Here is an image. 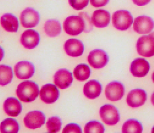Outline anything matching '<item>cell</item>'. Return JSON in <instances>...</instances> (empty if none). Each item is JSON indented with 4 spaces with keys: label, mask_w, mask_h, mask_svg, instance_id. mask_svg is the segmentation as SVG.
<instances>
[{
    "label": "cell",
    "mask_w": 154,
    "mask_h": 133,
    "mask_svg": "<svg viewBox=\"0 0 154 133\" xmlns=\"http://www.w3.org/2000/svg\"><path fill=\"white\" fill-rule=\"evenodd\" d=\"M135 4L138 6H144L151 2V0H132Z\"/></svg>",
    "instance_id": "obj_33"
},
{
    "label": "cell",
    "mask_w": 154,
    "mask_h": 133,
    "mask_svg": "<svg viewBox=\"0 0 154 133\" xmlns=\"http://www.w3.org/2000/svg\"><path fill=\"white\" fill-rule=\"evenodd\" d=\"M14 77L11 67L7 65L0 66V84L4 87L11 82Z\"/></svg>",
    "instance_id": "obj_25"
},
{
    "label": "cell",
    "mask_w": 154,
    "mask_h": 133,
    "mask_svg": "<svg viewBox=\"0 0 154 133\" xmlns=\"http://www.w3.org/2000/svg\"><path fill=\"white\" fill-rule=\"evenodd\" d=\"M63 27L66 33L70 36H77L85 30V22L80 15H72L64 20Z\"/></svg>",
    "instance_id": "obj_2"
},
{
    "label": "cell",
    "mask_w": 154,
    "mask_h": 133,
    "mask_svg": "<svg viewBox=\"0 0 154 133\" xmlns=\"http://www.w3.org/2000/svg\"><path fill=\"white\" fill-rule=\"evenodd\" d=\"M102 91V86L100 82L92 80L87 82L84 85L83 93L87 98L94 99L100 95Z\"/></svg>",
    "instance_id": "obj_19"
},
{
    "label": "cell",
    "mask_w": 154,
    "mask_h": 133,
    "mask_svg": "<svg viewBox=\"0 0 154 133\" xmlns=\"http://www.w3.org/2000/svg\"><path fill=\"white\" fill-rule=\"evenodd\" d=\"M45 117L40 111L35 110L29 112L24 118V123L28 128L35 129L39 128L45 124Z\"/></svg>",
    "instance_id": "obj_9"
},
{
    "label": "cell",
    "mask_w": 154,
    "mask_h": 133,
    "mask_svg": "<svg viewBox=\"0 0 154 133\" xmlns=\"http://www.w3.org/2000/svg\"><path fill=\"white\" fill-rule=\"evenodd\" d=\"M64 48L66 53L72 57H78L84 51V45L80 40L70 39L65 42Z\"/></svg>",
    "instance_id": "obj_17"
},
{
    "label": "cell",
    "mask_w": 154,
    "mask_h": 133,
    "mask_svg": "<svg viewBox=\"0 0 154 133\" xmlns=\"http://www.w3.org/2000/svg\"><path fill=\"white\" fill-rule=\"evenodd\" d=\"M109 60L107 53L100 49H94L87 57L89 64L94 69H101L107 65Z\"/></svg>",
    "instance_id": "obj_6"
},
{
    "label": "cell",
    "mask_w": 154,
    "mask_h": 133,
    "mask_svg": "<svg viewBox=\"0 0 154 133\" xmlns=\"http://www.w3.org/2000/svg\"><path fill=\"white\" fill-rule=\"evenodd\" d=\"M138 53L143 57L149 58L154 55V37L149 34L139 38L136 43Z\"/></svg>",
    "instance_id": "obj_4"
},
{
    "label": "cell",
    "mask_w": 154,
    "mask_h": 133,
    "mask_svg": "<svg viewBox=\"0 0 154 133\" xmlns=\"http://www.w3.org/2000/svg\"><path fill=\"white\" fill-rule=\"evenodd\" d=\"M62 132L63 133H82V130L80 126L77 123H70L65 126Z\"/></svg>",
    "instance_id": "obj_30"
},
{
    "label": "cell",
    "mask_w": 154,
    "mask_h": 133,
    "mask_svg": "<svg viewBox=\"0 0 154 133\" xmlns=\"http://www.w3.org/2000/svg\"><path fill=\"white\" fill-rule=\"evenodd\" d=\"M40 41V36L35 30H28L22 34L20 42L22 45L28 49H33L38 45Z\"/></svg>",
    "instance_id": "obj_16"
},
{
    "label": "cell",
    "mask_w": 154,
    "mask_h": 133,
    "mask_svg": "<svg viewBox=\"0 0 154 133\" xmlns=\"http://www.w3.org/2000/svg\"><path fill=\"white\" fill-rule=\"evenodd\" d=\"M134 30L140 34H146L151 32L154 28V22L152 19L147 16H140L134 20Z\"/></svg>",
    "instance_id": "obj_10"
},
{
    "label": "cell",
    "mask_w": 154,
    "mask_h": 133,
    "mask_svg": "<svg viewBox=\"0 0 154 133\" xmlns=\"http://www.w3.org/2000/svg\"><path fill=\"white\" fill-rule=\"evenodd\" d=\"M44 30L46 35L50 37H55L59 35L62 31L60 23L55 19H50L45 22Z\"/></svg>",
    "instance_id": "obj_22"
},
{
    "label": "cell",
    "mask_w": 154,
    "mask_h": 133,
    "mask_svg": "<svg viewBox=\"0 0 154 133\" xmlns=\"http://www.w3.org/2000/svg\"><path fill=\"white\" fill-rule=\"evenodd\" d=\"M72 81V73L66 69H60L54 75V83L60 89H66L69 87Z\"/></svg>",
    "instance_id": "obj_15"
},
{
    "label": "cell",
    "mask_w": 154,
    "mask_h": 133,
    "mask_svg": "<svg viewBox=\"0 0 154 133\" xmlns=\"http://www.w3.org/2000/svg\"><path fill=\"white\" fill-rule=\"evenodd\" d=\"M79 15H80L81 16H82L85 22L86 28L85 30L84 31V32L86 33H89L91 32V31L92 30V21L90 17L87 15L86 13H80Z\"/></svg>",
    "instance_id": "obj_31"
},
{
    "label": "cell",
    "mask_w": 154,
    "mask_h": 133,
    "mask_svg": "<svg viewBox=\"0 0 154 133\" xmlns=\"http://www.w3.org/2000/svg\"><path fill=\"white\" fill-rule=\"evenodd\" d=\"M4 109L5 113L9 116L17 117L22 112V105L17 99L11 97L4 102Z\"/></svg>",
    "instance_id": "obj_20"
},
{
    "label": "cell",
    "mask_w": 154,
    "mask_h": 133,
    "mask_svg": "<svg viewBox=\"0 0 154 133\" xmlns=\"http://www.w3.org/2000/svg\"><path fill=\"white\" fill-rule=\"evenodd\" d=\"M143 126L140 122L135 119L128 120L122 127V132L124 133H140L143 132Z\"/></svg>",
    "instance_id": "obj_23"
},
{
    "label": "cell",
    "mask_w": 154,
    "mask_h": 133,
    "mask_svg": "<svg viewBox=\"0 0 154 133\" xmlns=\"http://www.w3.org/2000/svg\"><path fill=\"white\" fill-rule=\"evenodd\" d=\"M89 0H69V3L71 7L75 10H82L86 7Z\"/></svg>",
    "instance_id": "obj_29"
},
{
    "label": "cell",
    "mask_w": 154,
    "mask_h": 133,
    "mask_svg": "<svg viewBox=\"0 0 154 133\" xmlns=\"http://www.w3.org/2000/svg\"><path fill=\"white\" fill-rule=\"evenodd\" d=\"M39 93L42 100L47 104L53 103L58 99L59 96V92L57 87L51 83L44 85Z\"/></svg>",
    "instance_id": "obj_13"
},
{
    "label": "cell",
    "mask_w": 154,
    "mask_h": 133,
    "mask_svg": "<svg viewBox=\"0 0 154 133\" xmlns=\"http://www.w3.org/2000/svg\"><path fill=\"white\" fill-rule=\"evenodd\" d=\"M125 91V87L122 83L119 81H112L106 87V96L109 101H117L124 96Z\"/></svg>",
    "instance_id": "obj_8"
},
{
    "label": "cell",
    "mask_w": 154,
    "mask_h": 133,
    "mask_svg": "<svg viewBox=\"0 0 154 133\" xmlns=\"http://www.w3.org/2000/svg\"><path fill=\"white\" fill-rule=\"evenodd\" d=\"M20 130V126L17 120L7 118L1 124V132L4 133H17Z\"/></svg>",
    "instance_id": "obj_24"
},
{
    "label": "cell",
    "mask_w": 154,
    "mask_h": 133,
    "mask_svg": "<svg viewBox=\"0 0 154 133\" xmlns=\"http://www.w3.org/2000/svg\"><path fill=\"white\" fill-rule=\"evenodd\" d=\"M110 0H91L92 6L97 8L103 7L107 5Z\"/></svg>",
    "instance_id": "obj_32"
},
{
    "label": "cell",
    "mask_w": 154,
    "mask_h": 133,
    "mask_svg": "<svg viewBox=\"0 0 154 133\" xmlns=\"http://www.w3.org/2000/svg\"><path fill=\"white\" fill-rule=\"evenodd\" d=\"M151 35H152V36H154V32H152V33L150 34Z\"/></svg>",
    "instance_id": "obj_37"
},
{
    "label": "cell",
    "mask_w": 154,
    "mask_h": 133,
    "mask_svg": "<svg viewBox=\"0 0 154 133\" xmlns=\"http://www.w3.org/2000/svg\"><path fill=\"white\" fill-rule=\"evenodd\" d=\"M2 27L9 32H17L19 28V20L15 15L12 14H4L1 19Z\"/></svg>",
    "instance_id": "obj_21"
},
{
    "label": "cell",
    "mask_w": 154,
    "mask_h": 133,
    "mask_svg": "<svg viewBox=\"0 0 154 133\" xmlns=\"http://www.w3.org/2000/svg\"><path fill=\"white\" fill-rule=\"evenodd\" d=\"M110 14L104 9H98L94 11L92 14L91 21L95 27L103 28L107 27L110 21Z\"/></svg>",
    "instance_id": "obj_18"
},
{
    "label": "cell",
    "mask_w": 154,
    "mask_h": 133,
    "mask_svg": "<svg viewBox=\"0 0 154 133\" xmlns=\"http://www.w3.org/2000/svg\"><path fill=\"white\" fill-rule=\"evenodd\" d=\"M100 114L103 121L109 126L116 125L120 120L119 110L111 104H105L101 107Z\"/></svg>",
    "instance_id": "obj_5"
},
{
    "label": "cell",
    "mask_w": 154,
    "mask_h": 133,
    "mask_svg": "<svg viewBox=\"0 0 154 133\" xmlns=\"http://www.w3.org/2000/svg\"><path fill=\"white\" fill-rule=\"evenodd\" d=\"M112 22L114 28L117 30L126 31L133 23V17L127 10H118L113 14Z\"/></svg>",
    "instance_id": "obj_3"
},
{
    "label": "cell",
    "mask_w": 154,
    "mask_h": 133,
    "mask_svg": "<svg viewBox=\"0 0 154 133\" xmlns=\"http://www.w3.org/2000/svg\"><path fill=\"white\" fill-rule=\"evenodd\" d=\"M17 96L21 101L31 102L37 98L39 93L38 86L35 82L25 81L21 82L16 90Z\"/></svg>",
    "instance_id": "obj_1"
},
{
    "label": "cell",
    "mask_w": 154,
    "mask_h": 133,
    "mask_svg": "<svg viewBox=\"0 0 154 133\" xmlns=\"http://www.w3.org/2000/svg\"><path fill=\"white\" fill-rule=\"evenodd\" d=\"M152 133H154V126L153 128H152Z\"/></svg>",
    "instance_id": "obj_36"
},
{
    "label": "cell",
    "mask_w": 154,
    "mask_h": 133,
    "mask_svg": "<svg viewBox=\"0 0 154 133\" xmlns=\"http://www.w3.org/2000/svg\"><path fill=\"white\" fill-rule=\"evenodd\" d=\"M149 69V63L144 58H136L131 63L130 72L134 76L137 77L146 76Z\"/></svg>",
    "instance_id": "obj_14"
},
{
    "label": "cell",
    "mask_w": 154,
    "mask_h": 133,
    "mask_svg": "<svg viewBox=\"0 0 154 133\" xmlns=\"http://www.w3.org/2000/svg\"><path fill=\"white\" fill-rule=\"evenodd\" d=\"M35 66L31 62L24 61L19 62L14 66L15 75L20 79H28L35 73Z\"/></svg>",
    "instance_id": "obj_12"
},
{
    "label": "cell",
    "mask_w": 154,
    "mask_h": 133,
    "mask_svg": "<svg viewBox=\"0 0 154 133\" xmlns=\"http://www.w3.org/2000/svg\"><path fill=\"white\" fill-rule=\"evenodd\" d=\"M62 120L56 116L49 118L47 122V128L49 133H56L59 131L62 126Z\"/></svg>",
    "instance_id": "obj_27"
},
{
    "label": "cell",
    "mask_w": 154,
    "mask_h": 133,
    "mask_svg": "<svg viewBox=\"0 0 154 133\" xmlns=\"http://www.w3.org/2000/svg\"><path fill=\"white\" fill-rule=\"evenodd\" d=\"M151 100H152V105L154 106V92L152 93V95Z\"/></svg>",
    "instance_id": "obj_34"
},
{
    "label": "cell",
    "mask_w": 154,
    "mask_h": 133,
    "mask_svg": "<svg viewBox=\"0 0 154 133\" xmlns=\"http://www.w3.org/2000/svg\"><path fill=\"white\" fill-rule=\"evenodd\" d=\"M74 74L77 80L83 81L88 79L91 76V68L88 65L80 64L74 69Z\"/></svg>",
    "instance_id": "obj_26"
},
{
    "label": "cell",
    "mask_w": 154,
    "mask_h": 133,
    "mask_svg": "<svg viewBox=\"0 0 154 133\" xmlns=\"http://www.w3.org/2000/svg\"><path fill=\"white\" fill-rule=\"evenodd\" d=\"M147 100L146 91L140 88L134 89L129 92L127 98V102L129 106L137 108L143 106Z\"/></svg>",
    "instance_id": "obj_11"
},
{
    "label": "cell",
    "mask_w": 154,
    "mask_h": 133,
    "mask_svg": "<svg viewBox=\"0 0 154 133\" xmlns=\"http://www.w3.org/2000/svg\"><path fill=\"white\" fill-rule=\"evenodd\" d=\"M105 128L102 123L97 120H92L86 123L85 126V132L86 133H103Z\"/></svg>",
    "instance_id": "obj_28"
},
{
    "label": "cell",
    "mask_w": 154,
    "mask_h": 133,
    "mask_svg": "<svg viewBox=\"0 0 154 133\" xmlns=\"http://www.w3.org/2000/svg\"><path fill=\"white\" fill-rule=\"evenodd\" d=\"M20 19L23 27L26 28H32L38 25L40 16L38 12L34 9L27 8L22 11Z\"/></svg>",
    "instance_id": "obj_7"
},
{
    "label": "cell",
    "mask_w": 154,
    "mask_h": 133,
    "mask_svg": "<svg viewBox=\"0 0 154 133\" xmlns=\"http://www.w3.org/2000/svg\"><path fill=\"white\" fill-rule=\"evenodd\" d=\"M152 81H153V82H154V71L152 74Z\"/></svg>",
    "instance_id": "obj_35"
}]
</instances>
